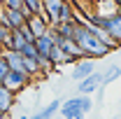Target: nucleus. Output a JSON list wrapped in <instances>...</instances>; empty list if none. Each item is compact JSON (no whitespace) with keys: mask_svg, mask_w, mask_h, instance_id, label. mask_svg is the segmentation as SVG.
<instances>
[{"mask_svg":"<svg viewBox=\"0 0 121 119\" xmlns=\"http://www.w3.org/2000/svg\"><path fill=\"white\" fill-rule=\"evenodd\" d=\"M72 40L79 45V49L84 51V56H89V59L100 61V59H105L107 54H112V49L98 40V35H95V28H93V26H89L84 19H79V21H77L75 37H72Z\"/></svg>","mask_w":121,"mask_h":119,"instance_id":"nucleus-1","label":"nucleus"},{"mask_svg":"<svg viewBox=\"0 0 121 119\" xmlns=\"http://www.w3.org/2000/svg\"><path fill=\"white\" fill-rule=\"evenodd\" d=\"M91 107H93V103H91V96H82V93H77V96H72V98H68V101H63L60 103V117L68 119V117H84L86 112H91Z\"/></svg>","mask_w":121,"mask_h":119,"instance_id":"nucleus-2","label":"nucleus"},{"mask_svg":"<svg viewBox=\"0 0 121 119\" xmlns=\"http://www.w3.org/2000/svg\"><path fill=\"white\" fill-rule=\"evenodd\" d=\"M33 82H35V79H33L28 73H23V70H9V75L5 77L2 84H5L9 91H14V93H21L23 89H28Z\"/></svg>","mask_w":121,"mask_h":119,"instance_id":"nucleus-3","label":"nucleus"},{"mask_svg":"<svg viewBox=\"0 0 121 119\" xmlns=\"http://www.w3.org/2000/svg\"><path fill=\"white\" fill-rule=\"evenodd\" d=\"M100 87H103V73L95 70L93 75L84 77L82 82H77V93H82V96H91V93L100 91Z\"/></svg>","mask_w":121,"mask_h":119,"instance_id":"nucleus-4","label":"nucleus"},{"mask_svg":"<svg viewBox=\"0 0 121 119\" xmlns=\"http://www.w3.org/2000/svg\"><path fill=\"white\" fill-rule=\"evenodd\" d=\"M95 73V59H89V56H84V59H79L72 65V73H70V77L75 79V82H82L84 77H89V75Z\"/></svg>","mask_w":121,"mask_h":119,"instance_id":"nucleus-5","label":"nucleus"},{"mask_svg":"<svg viewBox=\"0 0 121 119\" xmlns=\"http://www.w3.org/2000/svg\"><path fill=\"white\" fill-rule=\"evenodd\" d=\"M103 30H107V33L112 35V40L121 47V12H112V14H107Z\"/></svg>","mask_w":121,"mask_h":119,"instance_id":"nucleus-6","label":"nucleus"},{"mask_svg":"<svg viewBox=\"0 0 121 119\" xmlns=\"http://www.w3.org/2000/svg\"><path fill=\"white\" fill-rule=\"evenodd\" d=\"M63 5H65V0H42L44 16L49 19V23H58V16H60Z\"/></svg>","mask_w":121,"mask_h":119,"instance_id":"nucleus-7","label":"nucleus"},{"mask_svg":"<svg viewBox=\"0 0 121 119\" xmlns=\"http://www.w3.org/2000/svg\"><path fill=\"white\" fill-rule=\"evenodd\" d=\"M26 26L35 33V37H40V35H44L47 30H49V26H51V23H49V19H47L44 14H33L28 21H26Z\"/></svg>","mask_w":121,"mask_h":119,"instance_id":"nucleus-8","label":"nucleus"},{"mask_svg":"<svg viewBox=\"0 0 121 119\" xmlns=\"http://www.w3.org/2000/svg\"><path fill=\"white\" fill-rule=\"evenodd\" d=\"M16 105V93L9 91L5 84H0V112H12V107Z\"/></svg>","mask_w":121,"mask_h":119,"instance_id":"nucleus-9","label":"nucleus"},{"mask_svg":"<svg viewBox=\"0 0 121 119\" xmlns=\"http://www.w3.org/2000/svg\"><path fill=\"white\" fill-rule=\"evenodd\" d=\"M60 103H63V101L54 98V101H51V103L47 105V107H42L40 112H35V114H33L30 119H54V117H56V112L60 110Z\"/></svg>","mask_w":121,"mask_h":119,"instance_id":"nucleus-10","label":"nucleus"},{"mask_svg":"<svg viewBox=\"0 0 121 119\" xmlns=\"http://www.w3.org/2000/svg\"><path fill=\"white\" fill-rule=\"evenodd\" d=\"M35 47H37V51H40L42 56H49V51L56 47V42H54V37H51V35H49V30H47L44 35L35 37Z\"/></svg>","mask_w":121,"mask_h":119,"instance_id":"nucleus-11","label":"nucleus"},{"mask_svg":"<svg viewBox=\"0 0 121 119\" xmlns=\"http://www.w3.org/2000/svg\"><path fill=\"white\" fill-rule=\"evenodd\" d=\"M119 77H121V65H117V63H114V65H109L105 73H103V87L112 84V82H114V79H119Z\"/></svg>","mask_w":121,"mask_h":119,"instance_id":"nucleus-12","label":"nucleus"},{"mask_svg":"<svg viewBox=\"0 0 121 119\" xmlns=\"http://www.w3.org/2000/svg\"><path fill=\"white\" fill-rule=\"evenodd\" d=\"M7 14H9V26H12V30L26 26V19H23V14L19 9H7Z\"/></svg>","mask_w":121,"mask_h":119,"instance_id":"nucleus-13","label":"nucleus"},{"mask_svg":"<svg viewBox=\"0 0 121 119\" xmlns=\"http://www.w3.org/2000/svg\"><path fill=\"white\" fill-rule=\"evenodd\" d=\"M23 5L30 9V14H44V7H42V0H23Z\"/></svg>","mask_w":121,"mask_h":119,"instance_id":"nucleus-14","label":"nucleus"},{"mask_svg":"<svg viewBox=\"0 0 121 119\" xmlns=\"http://www.w3.org/2000/svg\"><path fill=\"white\" fill-rule=\"evenodd\" d=\"M37 47H35V42H26V47L21 49V56H26V59H37Z\"/></svg>","mask_w":121,"mask_h":119,"instance_id":"nucleus-15","label":"nucleus"},{"mask_svg":"<svg viewBox=\"0 0 121 119\" xmlns=\"http://www.w3.org/2000/svg\"><path fill=\"white\" fill-rule=\"evenodd\" d=\"M0 5H2V7H7V9H19V12H21L23 0H0Z\"/></svg>","mask_w":121,"mask_h":119,"instance_id":"nucleus-16","label":"nucleus"},{"mask_svg":"<svg viewBox=\"0 0 121 119\" xmlns=\"http://www.w3.org/2000/svg\"><path fill=\"white\" fill-rule=\"evenodd\" d=\"M7 75H9V63L5 61V56H2V54H0V84L5 82V77H7Z\"/></svg>","mask_w":121,"mask_h":119,"instance_id":"nucleus-17","label":"nucleus"},{"mask_svg":"<svg viewBox=\"0 0 121 119\" xmlns=\"http://www.w3.org/2000/svg\"><path fill=\"white\" fill-rule=\"evenodd\" d=\"M21 35H23V37H26V42H35V33H33V30L28 28V26H21Z\"/></svg>","mask_w":121,"mask_h":119,"instance_id":"nucleus-18","label":"nucleus"},{"mask_svg":"<svg viewBox=\"0 0 121 119\" xmlns=\"http://www.w3.org/2000/svg\"><path fill=\"white\" fill-rule=\"evenodd\" d=\"M7 35H9V30L0 23V47H2V42H5V37H7Z\"/></svg>","mask_w":121,"mask_h":119,"instance_id":"nucleus-19","label":"nucleus"},{"mask_svg":"<svg viewBox=\"0 0 121 119\" xmlns=\"http://www.w3.org/2000/svg\"><path fill=\"white\" fill-rule=\"evenodd\" d=\"M0 119H9V114L7 112H0Z\"/></svg>","mask_w":121,"mask_h":119,"instance_id":"nucleus-20","label":"nucleus"},{"mask_svg":"<svg viewBox=\"0 0 121 119\" xmlns=\"http://www.w3.org/2000/svg\"><path fill=\"white\" fill-rule=\"evenodd\" d=\"M112 2H114V5H117V9H119V7H121V0H112Z\"/></svg>","mask_w":121,"mask_h":119,"instance_id":"nucleus-21","label":"nucleus"},{"mask_svg":"<svg viewBox=\"0 0 121 119\" xmlns=\"http://www.w3.org/2000/svg\"><path fill=\"white\" fill-rule=\"evenodd\" d=\"M68 119H84V117H82V114H79V117H68Z\"/></svg>","mask_w":121,"mask_h":119,"instance_id":"nucleus-22","label":"nucleus"},{"mask_svg":"<svg viewBox=\"0 0 121 119\" xmlns=\"http://www.w3.org/2000/svg\"><path fill=\"white\" fill-rule=\"evenodd\" d=\"M19 119H30V117H26V114H21V117H19Z\"/></svg>","mask_w":121,"mask_h":119,"instance_id":"nucleus-23","label":"nucleus"}]
</instances>
